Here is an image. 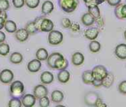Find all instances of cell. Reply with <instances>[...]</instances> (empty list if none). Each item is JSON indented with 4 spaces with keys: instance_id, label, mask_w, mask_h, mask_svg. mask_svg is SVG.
<instances>
[{
    "instance_id": "obj_1",
    "label": "cell",
    "mask_w": 126,
    "mask_h": 107,
    "mask_svg": "<svg viewBox=\"0 0 126 107\" xmlns=\"http://www.w3.org/2000/svg\"><path fill=\"white\" fill-rule=\"evenodd\" d=\"M47 64L49 68L58 71L66 69L69 66L68 60L61 54L58 52H54L49 55Z\"/></svg>"
},
{
    "instance_id": "obj_2",
    "label": "cell",
    "mask_w": 126,
    "mask_h": 107,
    "mask_svg": "<svg viewBox=\"0 0 126 107\" xmlns=\"http://www.w3.org/2000/svg\"><path fill=\"white\" fill-rule=\"evenodd\" d=\"M24 93V85L21 81H14L10 86V95L12 98H21Z\"/></svg>"
},
{
    "instance_id": "obj_3",
    "label": "cell",
    "mask_w": 126,
    "mask_h": 107,
    "mask_svg": "<svg viewBox=\"0 0 126 107\" xmlns=\"http://www.w3.org/2000/svg\"><path fill=\"white\" fill-rule=\"evenodd\" d=\"M58 4L63 12L71 13L78 8L80 0H58Z\"/></svg>"
},
{
    "instance_id": "obj_4",
    "label": "cell",
    "mask_w": 126,
    "mask_h": 107,
    "mask_svg": "<svg viewBox=\"0 0 126 107\" xmlns=\"http://www.w3.org/2000/svg\"><path fill=\"white\" fill-rule=\"evenodd\" d=\"M63 35L61 32L58 30H52L49 32L48 42L52 46H58L62 43Z\"/></svg>"
},
{
    "instance_id": "obj_5",
    "label": "cell",
    "mask_w": 126,
    "mask_h": 107,
    "mask_svg": "<svg viewBox=\"0 0 126 107\" xmlns=\"http://www.w3.org/2000/svg\"><path fill=\"white\" fill-rule=\"evenodd\" d=\"M92 71V74L94 76V79L100 80V81H102L109 73L106 68L101 65H96L95 67H94Z\"/></svg>"
},
{
    "instance_id": "obj_6",
    "label": "cell",
    "mask_w": 126,
    "mask_h": 107,
    "mask_svg": "<svg viewBox=\"0 0 126 107\" xmlns=\"http://www.w3.org/2000/svg\"><path fill=\"white\" fill-rule=\"evenodd\" d=\"M14 74L10 69H4L0 72V82L3 84H10L13 80Z\"/></svg>"
},
{
    "instance_id": "obj_7",
    "label": "cell",
    "mask_w": 126,
    "mask_h": 107,
    "mask_svg": "<svg viewBox=\"0 0 126 107\" xmlns=\"http://www.w3.org/2000/svg\"><path fill=\"white\" fill-rule=\"evenodd\" d=\"M100 99V96L94 92L88 93L84 98L85 103L89 107H96L97 101Z\"/></svg>"
},
{
    "instance_id": "obj_8",
    "label": "cell",
    "mask_w": 126,
    "mask_h": 107,
    "mask_svg": "<svg viewBox=\"0 0 126 107\" xmlns=\"http://www.w3.org/2000/svg\"><path fill=\"white\" fill-rule=\"evenodd\" d=\"M33 95L36 99H40L48 95V89L43 84H38L35 86L33 89Z\"/></svg>"
},
{
    "instance_id": "obj_9",
    "label": "cell",
    "mask_w": 126,
    "mask_h": 107,
    "mask_svg": "<svg viewBox=\"0 0 126 107\" xmlns=\"http://www.w3.org/2000/svg\"><path fill=\"white\" fill-rule=\"evenodd\" d=\"M21 101L22 106H24V107H32L35 104L36 98L34 95L26 94L21 97Z\"/></svg>"
},
{
    "instance_id": "obj_10",
    "label": "cell",
    "mask_w": 126,
    "mask_h": 107,
    "mask_svg": "<svg viewBox=\"0 0 126 107\" xmlns=\"http://www.w3.org/2000/svg\"><path fill=\"white\" fill-rule=\"evenodd\" d=\"M53 28H54V24H53L52 21H51L50 19L45 17L41 24L40 32H49L52 30H53Z\"/></svg>"
},
{
    "instance_id": "obj_11",
    "label": "cell",
    "mask_w": 126,
    "mask_h": 107,
    "mask_svg": "<svg viewBox=\"0 0 126 107\" xmlns=\"http://www.w3.org/2000/svg\"><path fill=\"white\" fill-rule=\"evenodd\" d=\"M41 61L38 60V59H32L27 64V70L30 73H37L41 68Z\"/></svg>"
},
{
    "instance_id": "obj_12",
    "label": "cell",
    "mask_w": 126,
    "mask_h": 107,
    "mask_svg": "<svg viewBox=\"0 0 126 107\" xmlns=\"http://www.w3.org/2000/svg\"><path fill=\"white\" fill-rule=\"evenodd\" d=\"M99 33L100 31L97 27H89L84 32V36L88 40H94L98 37Z\"/></svg>"
},
{
    "instance_id": "obj_13",
    "label": "cell",
    "mask_w": 126,
    "mask_h": 107,
    "mask_svg": "<svg viewBox=\"0 0 126 107\" xmlns=\"http://www.w3.org/2000/svg\"><path fill=\"white\" fill-rule=\"evenodd\" d=\"M115 55L120 59L125 60L126 59V44L121 43L117 46L115 48Z\"/></svg>"
},
{
    "instance_id": "obj_14",
    "label": "cell",
    "mask_w": 126,
    "mask_h": 107,
    "mask_svg": "<svg viewBox=\"0 0 126 107\" xmlns=\"http://www.w3.org/2000/svg\"><path fill=\"white\" fill-rule=\"evenodd\" d=\"M29 33L24 28H21L15 32V37L19 42H25L29 37Z\"/></svg>"
},
{
    "instance_id": "obj_15",
    "label": "cell",
    "mask_w": 126,
    "mask_h": 107,
    "mask_svg": "<svg viewBox=\"0 0 126 107\" xmlns=\"http://www.w3.org/2000/svg\"><path fill=\"white\" fill-rule=\"evenodd\" d=\"M40 80L44 84H49L54 81V76L49 71H44L40 76Z\"/></svg>"
},
{
    "instance_id": "obj_16",
    "label": "cell",
    "mask_w": 126,
    "mask_h": 107,
    "mask_svg": "<svg viewBox=\"0 0 126 107\" xmlns=\"http://www.w3.org/2000/svg\"><path fill=\"white\" fill-rule=\"evenodd\" d=\"M85 60L84 55L80 52H75L72 56V63L75 66L81 65Z\"/></svg>"
},
{
    "instance_id": "obj_17",
    "label": "cell",
    "mask_w": 126,
    "mask_h": 107,
    "mask_svg": "<svg viewBox=\"0 0 126 107\" xmlns=\"http://www.w3.org/2000/svg\"><path fill=\"white\" fill-rule=\"evenodd\" d=\"M57 79H58L59 82H61L62 84H66L70 79V73L66 69L61 70L58 73Z\"/></svg>"
},
{
    "instance_id": "obj_18",
    "label": "cell",
    "mask_w": 126,
    "mask_h": 107,
    "mask_svg": "<svg viewBox=\"0 0 126 107\" xmlns=\"http://www.w3.org/2000/svg\"><path fill=\"white\" fill-rule=\"evenodd\" d=\"M81 22L86 26H91L92 25L94 24L95 18L92 15H91L88 12L86 13H84L83 16L81 17Z\"/></svg>"
},
{
    "instance_id": "obj_19",
    "label": "cell",
    "mask_w": 126,
    "mask_h": 107,
    "mask_svg": "<svg viewBox=\"0 0 126 107\" xmlns=\"http://www.w3.org/2000/svg\"><path fill=\"white\" fill-rule=\"evenodd\" d=\"M114 76L111 72H109L106 77L102 80V87H104L105 88H110L114 82Z\"/></svg>"
},
{
    "instance_id": "obj_20",
    "label": "cell",
    "mask_w": 126,
    "mask_h": 107,
    "mask_svg": "<svg viewBox=\"0 0 126 107\" xmlns=\"http://www.w3.org/2000/svg\"><path fill=\"white\" fill-rule=\"evenodd\" d=\"M54 10V4L51 1H45L41 6V12L44 15L50 14Z\"/></svg>"
},
{
    "instance_id": "obj_21",
    "label": "cell",
    "mask_w": 126,
    "mask_h": 107,
    "mask_svg": "<svg viewBox=\"0 0 126 107\" xmlns=\"http://www.w3.org/2000/svg\"><path fill=\"white\" fill-rule=\"evenodd\" d=\"M94 78L91 70L85 71L82 74V81L86 84H92Z\"/></svg>"
},
{
    "instance_id": "obj_22",
    "label": "cell",
    "mask_w": 126,
    "mask_h": 107,
    "mask_svg": "<svg viewBox=\"0 0 126 107\" xmlns=\"http://www.w3.org/2000/svg\"><path fill=\"white\" fill-rule=\"evenodd\" d=\"M64 98L63 93L60 90H54L51 94V100L53 103L60 104Z\"/></svg>"
},
{
    "instance_id": "obj_23",
    "label": "cell",
    "mask_w": 126,
    "mask_h": 107,
    "mask_svg": "<svg viewBox=\"0 0 126 107\" xmlns=\"http://www.w3.org/2000/svg\"><path fill=\"white\" fill-rule=\"evenodd\" d=\"M4 28L6 30V32L9 33H15V32L17 30V25L13 21L6 20Z\"/></svg>"
},
{
    "instance_id": "obj_24",
    "label": "cell",
    "mask_w": 126,
    "mask_h": 107,
    "mask_svg": "<svg viewBox=\"0 0 126 107\" xmlns=\"http://www.w3.org/2000/svg\"><path fill=\"white\" fill-rule=\"evenodd\" d=\"M49 57V54L47 49L44 48H41L37 50L36 53H35V57L36 59H38L40 61H46L47 59Z\"/></svg>"
},
{
    "instance_id": "obj_25",
    "label": "cell",
    "mask_w": 126,
    "mask_h": 107,
    "mask_svg": "<svg viewBox=\"0 0 126 107\" xmlns=\"http://www.w3.org/2000/svg\"><path fill=\"white\" fill-rule=\"evenodd\" d=\"M23 59H24V57H23L22 54L19 52H17V51L12 53V54L10 56V62L13 64H15V65L21 63L23 61Z\"/></svg>"
},
{
    "instance_id": "obj_26",
    "label": "cell",
    "mask_w": 126,
    "mask_h": 107,
    "mask_svg": "<svg viewBox=\"0 0 126 107\" xmlns=\"http://www.w3.org/2000/svg\"><path fill=\"white\" fill-rule=\"evenodd\" d=\"M88 8V12L92 15L95 19L99 18L100 17H101L100 15V8L98 7V5H92V6H89L87 7Z\"/></svg>"
},
{
    "instance_id": "obj_27",
    "label": "cell",
    "mask_w": 126,
    "mask_h": 107,
    "mask_svg": "<svg viewBox=\"0 0 126 107\" xmlns=\"http://www.w3.org/2000/svg\"><path fill=\"white\" fill-rule=\"evenodd\" d=\"M24 29L27 30V32L29 33V35H35L38 32V30L37 29V28L35 25L34 21L27 22V24L25 25Z\"/></svg>"
},
{
    "instance_id": "obj_28",
    "label": "cell",
    "mask_w": 126,
    "mask_h": 107,
    "mask_svg": "<svg viewBox=\"0 0 126 107\" xmlns=\"http://www.w3.org/2000/svg\"><path fill=\"white\" fill-rule=\"evenodd\" d=\"M89 50L91 51V52L97 53L101 49V45H100V42L94 40H92L91 43H89Z\"/></svg>"
},
{
    "instance_id": "obj_29",
    "label": "cell",
    "mask_w": 126,
    "mask_h": 107,
    "mask_svg": "<svg viewBox=\"0 0 126 107\" xmlns=\"http://www.w3.org/2000/svg\"><path fill=\"white\" fill-rule=\"evenodd\" d=\"M10 53V46L5 43H0V55L5 57Z\"/></svg>"
},
{
    "instance_id": "obj_30",
    "label": "cell",
    "mask_w": 126,
    "mask_h": 107,
    "mask_svg": "<svg viewBox=\"0 0 126 107\" xmlns=\"http://www.w3.org/2000/svg\"><path fill=\"white\" fill-rule=\"evenodd\" d=\"M9 107H22V104H21V101L20 100V98H12L9 102H8V105Z\"/></svg>"
},
{
    "instance_id": "obj_31",
    "label": "cell",
    "mask_w": 126,
    "mask_h": 107,
    "mask_svg": "<svg viewBox=\"0 0 126 107\" xmlns=\"http://www.w3.org/2000/svg\"><path fill=\"white\" fill-rule=\"evenodd\" d=\"M40 4V0H25V5L30 9L36 8Z\"/></svg>"
},
{
    "instance_id": "obj_32",
    "label": "cell",
    "mask_w": 126,
    "mask_h": 107,
    "mask_svg": "<svg viewBox=\"0 0 126 107\" xmlns=\"http://www.w3.org/2000/svg\"><path fill=\"white\" fill-rule=\"evenodd\" d=\"M39 107H49L50 101L47 96H44L39 99Z\"/></svg>"
},
{
    "instance_id": "obj_33",
    "label": "cell",
    "mask_w": 126,
    "mask_h": 107,
    "mask_svg": "<svg viewBox=\"0 0 126 107\" xmlns=\"http://www.w3.org/2000/svg\"><path fill=\"white\" fill-rule=\"evenodd\" d=\"M10 7L8 0H0V10L1 11H7Z\"/></svg>"
},
{
    "instance_id": "obj_34",
    "label": "cell",
    "mask_w": 126,
    "mask_h": 107,
    "mask_svg": "<svg viewBox=\"0 0 126 107\" xmlns=\"http://www.w3.org/2000/svg\"><path fill=\"white\" fill-rule=\"evenodd\" d=\"M12 2L13 6L17 9L21 8L25 5V0H12Z\"/></svg>"
},
{
    "instance_id": "obj_35",
    "label": "cell",
    "mask_w": 126,
    "mask_h": 107,
    "mask_svg": "<svg viewBox=\"0 0 126 107\" xmlns=\"http://www.w3.org/2000/svg\"><path fill=\"white\" fill-rule=\"evenodd\" d=\"M118 90L121 94L126 95V81H123L119 84Z\"/></svg>"
},
{
    "instance_id": "obj_36",
    "label": "cell",
    "mask_w": 126,
    "mask_h": 107,
    "mask_svg": "<svg viewBox=\"0 0 126 107\" xmlns=\"http://www.w3.org/2000/svg\"><path fill=\"white\" fill-rule=\"evenodd\" d=\"M45 17H46V16H45L44 15H43L42 16H38V17H37V18L35 19V21H34L35 25V26H36L37 29L38 30V32H40V26H41V22H42L43 19H44Z\"/></svg>"
},
{
    "instance_id": "obj_37",
    "label": "cell",
    "mask_w": 126,
    "mask_h": 107,
    "mask_svg": "<svg viewBox=\"0 0 126 107\" xmlns=\"http://www.w3.org/2000/svg\"><path fill=\"white\" fill-rule=\"evenodd\" d=\"M61 25L63 28L69 29L72 25V21L70 19H69L67 18H64L61 20Z\"/></svg>"
},
{
    "instance_id": "obj_38",
    "label": "cell",
    "mask_w": 126,
    "mask_h": 107,
    "mask_svg": "<svg viewBox=\"0 0 126 107\" xmlns=\"http://www.w3.org/2000/svg\"><path fill=\"white\" fill-rule=\"evenodd\" d=\"M72 32H79L80 29V25L77 23H72V25L69 28Z\"/></svg>"
},
{
    "instance_id": "obj_39",
    "label": "cell",
    "mask_w": 126,
    "mask_h": 107,
    "mask_svg": "<svg viewBox=\"0 0 126 107\" xmlns=\"http://www.w3.org/2000/svg\"><path fill=\"white\" fill-rule=\"evenodd\" d=\"M106 1H108V4L112 7H116L122 1V0H106Z\"/></svg>"
},
{
    "instance_id": "obj_40",
    "label": "cell",
    "mask_w": 126,
    "mask_h": 107,
    "mask_svg": "<svg viewBox=\"0 0 126 107\" xmlns=\"http://www.w3.org/2000/svg\"><path fill=\"white\" fill-rule=\"evenodd\" d=\"M83 1L86 4L87 7L89 6H92V5H98L96 0H83Z\"/></svg>"
},
{
    "instance_id": "obj_41",
    "label": "cell",
    "mask_w": 126,
    "mask_h": 107,
    "mask_svg": "<svg viewBox=\"0 0 126 107\" xmlns=\"http://www.w3.org/2000/svg\"><path fill=\"white\" fill-rule=\"evenodd\" d=\"M94 87H102V81H100V80H96V79H94L92 84Z\"/></svg>"
},
{
    "instance_id": "obj_42",
    "label": "cell",
    "mask_w": 126,
    "mask_h": 107,
    "mask_svg": "<svg viewBox=\"0 0 126 107\" xmlns=\"http://www.w3.org/2000/svg\"><path fill=\"white\" fill-rule=\"evenodd\" d=\"M122 15H123V19H126V4H123V6H122Z\"/></svg>"
},
{
    "instance_id": "obj_43",
    "label": "cell",
    "mask_w": 126,
    "mask_h": 107,
    "mask_svg": "<svg viewBox=\"0 0 126 107\" xmlns=\"http://www.w3.org/2000/svg\"><path fill=\"white\" fill-rule=\"evenodd\" d=\"M5 39H6V35H5V34H4L3 32H1V31L0 30V43H3V42L5 40Z\"/></svg>"
},
{
    "instance_id": "obj_44",
    "label": "cell",
    "mask_w": 126,
    "mask_h": 107,
    "mask_svg": "<svg viewBox=\"0 0 126 107\" xmlns=\"http://www.w3.org/2000/svg\"><path fill=\"white\" fill-rule=\"evenodd\" d=\"M5 21H6V20H5L4 18H3L2 17H1V16H0V30H1V29L4 28Z\"/></svg>"
},
{
    "instance_id": "obj_45",
    "label": "cell",
    "mask_w": 126,
    "mask_h": 107,
    "mask_svg": "<svg viewBox=\"0 0 126 107\" xmlns=\"http://www.w3.org/2000/svg\"><path fill=\"white\" fill-rule=\"evenodd\" d=\"M96 1H97V4L99 5V4H102V3L105 2L106 0H96Z\"/></svg>"
},
{
    "instance_id": "obj_46",
    "label": "cell",
    "mask_w": 126,
    "mask_h": 107,
    "mask_svg": "<svg viewBox=\"0 0 126 107\" xmlns=\"http://www.w3.org/2000/svg\"><path fill=\"white\" fill-rule=\"evenodd\" d=\"M124 37H125V39L126 40V30L124 32Z\"/></svg>"
},
{
    "instance_id": "obj_47",
    "label": "cell",
    "mask_w": 126,
    "mask_h": 107,
    "mask_svg": "<svg viewBox=\"0 0 126 107\" xmlns=\"http://www.w3.org/2000/svg\"><path fill=\"white\" fill-rule=\"evenodd\" d=\"M63 107V106H61V105H58V106H56V107Z\"/></svg>"
},
{
    "instance_id": "obj_48",
    "label": "cell",
    "mask_w": 126,
    "mask_h": 107,
    "mask_svg": "<svg viewBox=\"0 0 126 107\" xmlns=\"http://www.w3.org/2000/svg\"><path fill=\"white\" fill-rule=\"evenodd\" d=\"M1 12H2V11H1V10H0V15H1Z\"/></svg>"
}]
</instances>
